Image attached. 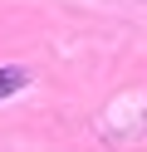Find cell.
<instances>
[{"mask_svg":"<svg viewBox=\"0 0 147 152\" xmlns=\"http://www.w3.org/2000/svg\"><path fill=\"white\" fill-rule=\"evenodd\" d=\"M25 88V69H0V98H15Z\"/></svg>","mask_w":147,"mask_h":152,"instance_id":"6da1fadb","label":"cell"}]
</instances>
